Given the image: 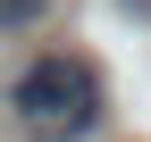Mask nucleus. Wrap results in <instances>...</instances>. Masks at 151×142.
Listing matches in <instances>:
<instances>
[{"instance_id":"2","label":"nucleus","mask_w":151,"mask_h":142,"mask_svg":"<svg viewBox=\"0 0 151 142\" xmlns=\"http://www.w3.org/2000/svg\"><path fill=\"white\" fill-rule=\"evenodd\" d=\"M42 17V0H0V33H17V25H34Z\"/></svg>"},{"instance_id":"1","label":"nucleus","mask_w":151,"mask_h":142,"mask_svg":"<svg viewBox=\"0 0 151 142\" xmlns=\"http://www.w3.org/2000/svg\"><path fill=\"white\" fill-rule=\"evenodd\" d=\"M9 109H17V126L42 134V142H84L101 126V67L76 59V50H50V59H34L9 84Z\"/></svg>"}]
</instances>
